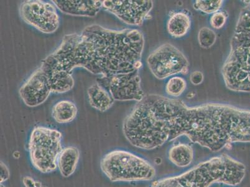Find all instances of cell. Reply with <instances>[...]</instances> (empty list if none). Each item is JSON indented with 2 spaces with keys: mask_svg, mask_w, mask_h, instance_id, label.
Instances as JSON below:
<instances>
[{
  "mask_svg": "<svg viewBox=\"0 0 250 187\" xmlns=\"http://www.w3.org/2000/svg\"><path fill=\"white\" fill-rule=\"evenodd\" d=\"M123 132L138 149H155L184 136L217 152L250 142V111L219 103L189 107L180 99L147 94L125 118Z\"/></svg>",
  "mask_w": 250,
  "mask_h": 187,
  "instance_id": "6da1fadb",
  "label": "cell"
},
{
  "mask_svg": "<svg viewBox=\"0 0 250 187\" xmlns=\"http://www.w3.org/2000/svg\"><path fill=\"white\" fill-rule=\"evenodd\" d=\"M144 47V36L138 29L116 31L92 24L81 35L63 36L58 48L42 61L40 68L47 74H72L75 68H83L104 77L139 71Z\"/></svg>",
  "mask_w": 250,
  "mask_h": 187,
  "instance_id": "7a4b0ae2",
  "label": "cell"
},
{
  "mask_svg": "<svg viewBox=\"0 0 250 187\" xmlns=\"http://www.w3.org/2000/svg\"><path fill=\"white\" fill-rule=\"evenodd\" d=\"M246 175V166L227 154L213 157L175 176L154 181L150 187H210L215 184L236 186Z\"/></svg>",
  "mask_w": 250,
  "mask_h": 187,
  "instance_id": "3957f363",
  "label": "cell"
},
{
  "mask_svg": "<svg viewBox=\"0 0 250 187\" xmlns=\"http://www.w3.org/2000/svg\"><path fill=\"white\" fill-rule=\"evenodd\" d=\"M230 47L222 70L225 83L235 92L250 93V3L241 11Z\"/></svg>",
  "mask_w": 250,
  "mask_h": 187,
  "instance_id": "277c9868",
  "label": "cell"
},
{
  "mask_svg": "<svg viewBox=\"0 0 250 187\" xmlns=\"http://www.w3.org/2000/svg\"><path fill=\"white\" fill-rule=\"evenodd\" d=\"M101 168L113 182H149L156 175L155 168L147 160L122 150L106 154L101 160Z\"/></svg>",
  "mask_w": 250,
  "mask_h": 187,
  "instance_id": "5b68a950",
  "label": "cell"
},
{
  "mask_svg": "<svg viewBox=\"0 0 250 187\" xmlns=\"http://www.w3.org/2000/svg\"><path fill=\"white\" fill-rule=\"evenodd\" d=\"M62 135L58 130L36 127L31 132L28 151L32 165L42 173L54 172L63 150Z\"/></svg>",
  "mask_w": 250,
  "mask_h": 187,
  "instance_id": "8992f818",
  "label": "cell"
},
{
  "mask_svg": "<svg viewBox=\"0 0 250 187\" xmlns=\"http://www.w3.org/2000/svg\"><path fill=\"white\" fill-rule=\"evenodd\" d=\"M147 63L150 70L159 79L167 78L179 73L188 74V61L174 45L166 43L149 54Z\"/></svg>",
  "mask_w": 250,
  "mask_h": 187,
  "instance_id": "52a82bcc",
  "label": "cell"
},
{
  "mask_svg": "<svg viewBox=\"0 0 250 187\" xmlns=\"http://www.w3.org/2000/svg\"><path fill=\"white\" fill-rule=\"evenodd\" d=\"M20 16L27 24L45 34L54 33L60 24L56 6L48 2L29 0L22 2Z\"/></svg>",
  "mask_w": 250,
  "mask_h": 187,
  "instance_id": "ba28073f",
  "label": "cell"
},
{
  "mask_svg": "<svg viewBox=\"0 0 250 187\" xmlns=\"http://www.w3.org/2000/svg\"><path fill=\"white\" fill-rule=\"evenodd\" d=\"M115 101L139 102L145 94L141 87L139 71L101 76L97 80Z\"/></svg>",
  "mask_w": 250,
  "mask_h": 187,
  "instance_id": "9c48e42d",
  "label": "cell"
},
{
  "mask_svg": "<svg viewBox=\"0 0 250 187\" xmlns=\"http://www.w3.org/2000/svg\"><path fill=\"white\" fill-rule=\"evenodd\" d=\"M153 7L151 0H104L103 8L119 18L125 23L141 26Z\"/></svg>",
  "mask_w": 250,
  "mask_h": 187,
  "instance_id": "30bf717a",
  "label": "cell"
},
{
  "mask_svg": "<svg viewBox=\"0 0 250 187\" xmlns=\"http://www.w3.org/2000/svg\"><path fill=\"white\" fill-rule=\"evenodd\" d=\"M51 93L48 76L41 68L33 72L20 90L22 101L30 108L44 103Z\"/></svg>",
  "mask_w": 250,
  "mask_h": 187,
  "instance_id": "8fae6325",
  "label": "cell"
},
{
  "mask_svg": "<svg viewBox=\"0 0 250 187\" xmlns=\"http://www.w3.org/2000/svg\"><path fill=\"white\" fill-rule=\"evenodd\" d=\"M52 2L65 14L77 17H94L103 8L101 0H53Z\"/></svg>",
  "mask_w": 250,
  "mask_h": 187,
  "instance_id": "7c38bea8",
  "label": "cell"
},
{
  "mask_svg": "<svg viewBox=\"0 0 250 187\" xmlns=\"http://www.w3.org/2000/svg\"><path fill=\"white\" fill-rule=\"evenodd\" d=\"M87 95L90 106L103 113L110 109L114 104L115 99L110 94L98 83L88 89Z\"/></svg>",
  "mask_w": 250,
  "mask_h": 187,
  "instance_id": "4fadbf2b",
  "label": "cell"
},
{
  "mask_svg": "<svg viewBox=\"0 0 250 187\" xmlns=\"http://www.w3.org/2000/svg\"><path fill=\"white\" fill-rule=\"evenodd\" d=\"M81 153L77 147L69 146L63 149L58 161V168L63 177L68 178L76 171Z\"/></svg>",
  "mask_w": 250,
  "mask_h": 187,
  "instance_id": "5bb4252c",
  "label": "cell"
},
{
  "mask_svg": "<svg viewBox=\"0 0 250 187\" xmlns=\"http://www.w3.org/2000/svg\"><path fill=\"white\" fill-rule=\"evenodd\" d=\"M194 158V152L191 146L186 143H178L172 146L168 151V159L174 165L186 168L190 165Z\"/></svg>",
  "mask_w": 250,
  "mask_h": 187,
  "instance_id": "9a60e30c",
  "label": "cell"
},
{
  "mask_svg": "<svg viewBox=\"0 0 250 187\" xmlns=\"http://www.w3.org/2000/svg\"><path fill=\"white\" fill-rule=\"evenodd\" d=\"M190 26V17L186 13L177 12L170 16L167 22V29L170 36L179 38L187 35Z\"/></svg>",
  "mask_w": 250,
  "mask_h": 187,
  "instance_id": "2e32d148",
  "label": "cell"
},
{
  "mask_svg": "<svg viewBox=\"0 0 250 187\" xmlns=\"http://www.w3.org/2000/svg\"><path fill=\"white\" fill-rule=\"evenodd\" d=\"M77 114L76 104L65 100L57 102L52 109V117L59 124H68L73 121Z\"/></svg>",
  "mask_w": 250,
  "mask_h": 187,
  "instance_id": "e0dca14e",
  "label": "cell"
},
{
  "mask_svg": "<svg viewBox=\"0 0 250 187\" xmlns=\"http://www.w3.org/2000/svg\"><path fill=\"white\" fill-rule=\"evenodd\" d=\"M47 75L48 76L52 93H65L74 88V79L70 73L58 71Z\"/></svg>",
  "mask_w": 250,
  "mask_h": 187,
  "instance_id": "ac0fdd59",
  "label": "cell"
},
{
  "mask_svg": "<svg viewBox=\"0 0 250 187\" xmlns=\"http://www.w3.org/2000/svg\"><path fill=\"white\" fill-rule=\"evenodd\" d=\"M187 88L186 80L179 76H174L169 79L166 86V91L170 96H180Z\"/></svg>",
  "mask_w": 250,
  "mask_h": 187,
  "instance_id": "d6986e66",
  "label": "cell"
},
{
  "mask_svg": "<svg viewBox=\"0 0 250 187\" xmlns=\"http://www.w3.org/2000/svg\"><path fill=\"white\" fill-rule=\"evenodd\" d=\"M223 4L222 0H197L194 3V7L195 10L206 14H214L220 10Z\"/></svg>",
  "mask_w": 250,
  "mask_h": 187,
  "instance_id": "ffe728a7",
  "label": "cell"
},
{
  "mask_svg": "<svg viewBox=\"0 0 250 187\" xmlns=\"http://www.w3.org/2000/svg\"><path fill=\"white\" fill-rule=\"evenodd\" d=\"M216 34L215 32L207 27L202 28L199 31L198 40L202 47L208 49L215 44L216 42Z\"/></svg>",
  "mask_w": 250,
  "mask_h": 187,
  "instance_id": "44dd1931",
  "label": "cell"
},
{
  "mask_svg": "<svg viewBox=\"0 0 250 187\" xmlns=\"http://www.w3.org/2000/svg\"><path fill=\"white\" fill-rule=\"evenodd\" d=\"M227 16L224 11H218L210 18V24L213 28L220 29L226 24Z\"/></svg>",
  "mask_w": 250,
  "mask_h": 187,
  "instance_id": "7402d4cb",
  "label": "cell"
},
{
  "mask_svg": "<svg viewBox=\"0 0 250 187\" xmlns=\"http://www.w3.org/2000/svg\"><path fill=\"white\" fill-rule=\"evenodd\" d=\"M190 81L194 85H199L204 81V75L201 72H193L190 76Z\"/></svg>",
  "mask_w": 250,
  "mask_h": 187,
  "instance_id": "603a6c76",
  "label": "cell"
},
{
  "mask_svg": "<svg viewBox=\"0 0 250 187\" xmlns=\"http://www.w3.org/2000/svg\"><path fill=\"white\" fill-rule=\"evenodd\" d=\"M1 175H0V182H1V184L3 183V182L6 181L10 177V171H9L8 168L7 166L5 165V164L3 163V162H1Z\"/></svg>",
  "mask_w": 250,
  "mask_h": 187,
  "instance_id": "cb8c5ba5",
  "label": "cell"
},
{
  "mask_svg": "<svg viewBox=\"0 0 250 187\" xmlns=\"http://www.w3.org/2000/svg\"><path fill=\"white\" fill-rule=\"evenodd\" d=\"M22 183L25 187H39L37 182L30 177H25L22 179Z\"/></svg>",
  "mask_w": 250,
  "mask_h": 187,
  "instance_id": "d4e9b609",
  "label": "cell"
},
{
  "mask_svg": "<svg viewBox=\"0 0 250 187\" xmlns=\"http://www.w3.org/2000/svg\"><path fill=\"white\" fill-rule=\"evenodd\" d=\"M0 187H4L3 184H1V186H0Z\"/></svg>",
  "mask_w": 250,
  "mask_h": 187,
  "instance_id": "484cf974",
  "label": "cell"
}]
</instances>
